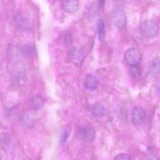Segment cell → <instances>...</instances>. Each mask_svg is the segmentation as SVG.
<instances>
[{"label":"cell","instance_id":"6da1fadb","mask_svg":"<svg viewBox=\"0 0 160 160\" xmlns=\"http://www.w3.org/2000/svg\"><path fill=\"white\" fill-rule=\"evenodd\" d=\"M141 28L143 34L148 38L155 36L158 34L159 30L158 27L156 23L150 19L145 21L141 25Z\"/></svg>","mask_w":160,"mask_h":160},{"label":"cell","instance_id":"7a4b0ae2","mask_svg":"<svg viewBox=\"0 0 160 160\" xmlns=\"http://www.w3.org/2000/svg\"><path fill=\"white\" fill-rule=\"evenodd\" d=\"M125 59L130 66L139 65L142 58L140 52L136 49L132 48L128 49L125 54Z\"/></svg>","mask_w":160,"mask_h":160},{"label":"cell","instance_id":"3957f363","mask_svg":"<svg viewBox=\"0 0 160 160\" xmlns=\"http://www.w3.org/2000/svg\"><path fill=\"white\" fill-rule=\"evenodd\" d=\"M25 52L24 49L21 47L12 46L10 47L8 50L7 56L11 61H18L24 56Z\"/></svg>","mask_w":160,"mask_h":160},{"label":"cell","instance_id":"277c9868","mask_svg":"<svg viewBox=\"0 0 160 160\" xmlns=\"http://www.w3.org/2000/svg\"><path fill=\"white\" fill-rule=\"evenodd\" d=\"M95 134V130L92 126L86 125L81 128L80 130V136L84 141L90 142L94 139Z\"/></svg>","mask_w":160,"mask_h":160},{"label":"cell","instance_id":"5b68a950","mask_svg":"<svg viewBox=\"0 0 160 160\" xmlns=\"http://www.w3.org/2000/svg\"><path fill=\"white\" fill-rule=\"evenodd\" d=\"M146 114L144 110L139 107L135 108L132 113V118L133 123L136 125H139L144 121Z\"/></svg>","mask_w":160,"mask_h":160},{"label":"cell","instance_id":"8992f818","mask_svg":"<svg viewBox=\"0 0 160 160\" xmlns=\"http://www.w3.org/2000/svg\"><path fill=\"white\" fill-rule=\"evenodd\" d=\"M98 79L94 75L89 74L85 77L84 80V85L87 89L90 90H94L98 88Z\"/></svg>","mask_w":160,"mask_h":160},{"label":"cell","instance_id":"52a82bcc","mask_svg":"<svg viewBox=\"0 0 160 160\" xmlns=\"http://www.w3.org/2000/svg\"><path fill=\"white\" fill-rule=\"evenodd\" d=\"M147 70L148 73L152 75L155 76L160 72V61L155 58L150 61L147 65Z\"/></svg>","mask_w":160,"mask_h":160},{"label":"cell","instance_id":"ba28073f","mask_svg":"<svg viewBox=\"0 0 160 160\" xmlns=\"http://www.w3.org/2000/svg\"><path fill=\"white\" fill-rule=\"evenodd\" d=\"M62 6L66 12L72 13L78 10L79 2L78 0H63Z\"/></svg>","mask_w":160,"mask_h":160},{"label":"cell","instance_id":"9c48e42d","mask_svg":"<svg viewBox=\"0 0 160 160\" xmlns=\"http://www.w3.org/2000/svg\"><path fill=\"white\" fill-rule=\"evenodd\" d=\"M91 110L92 115L96 118L102 117L106 113L105 109L103 106L99 103H96L92 105Z\"/></svg>","mask_w":160,"mask_h":160},{"label":"cell","instance_id":"30bf717a","mask_svg":"<svg viewBox=\"0 0 160 160\" xmlns=\"http://www.w3.org/2000/svg\"><path fill=\"white\" fill-rule=\"evenodd\" d=\"M1 147L3 150H7L11 144V140L10 134L8 132H3L0 135Z\"/></svg>","mask_w":160,"mask_h":160},{"label":"cell","instance_id":"8fae6325","mask_svg":"<svg viewBox=\"0 0 160 160\" xmlns=\"http://www.w3.org/2000/svg\"><path fill=\"white\" fill-rule=\"evenodd\" d=\"M31 102L32 108L34 110H37L42 107L44 101L41 97L36 96L31 99Z\"/></svg>","mask_w":160,"mask_h":160},{"label":"cell","instance_id":"7c38bea8","mask_svg":"<svg viewBox=\"0 0 160 160\" xmlns=\"http://www.w3.org/2000/svg\"><path fill=\"white\" fill-rule=\"evenodd\" d=\"M98 38L99 41H102L103 39L105 33V24L103 20L100 19L98 23Z\"/></svg>","mask_w":160,"mask_h":160},{"label":"cell","instance_id":"4fadbf2b","mask_svg":"<svg viewBox=\"0 0 160 160\" xmlns=\"http://www.w3.org/2000/svg\"><path fill=\"white\" fill-rule=\"evenodd\" d=\"M129 72L132 76L134 78H138L141 75L142 69L139 65L130 66Z\"/></svg>","mask_w":160,"mask_h":160},{"label":"cell","instance_id":"5bb4252c","mask_svg":"<svg viewBox=\"0 0 160 160\" xmlns=\"http://www.w3.org/2000/svg\"><path fill=\"white\" fill-rule=\"evenodd\" d=\"M115 160H130V157L127 154L121 153L118 155L115 159Z\"/></svg>","mask_w":160,"mask_h":160},{"label":"cell","instance_id":"9a60e30c","mask_svg":"<svg viewBox=\"0 0 160 160\" xmlns=\"http://www.w3.org/2000/svg\"><path fill=\"white\" fill-rule=\"evenodd\" d=\"M24 76L21 73H18L16 77H14L15 81L18 82H20V81L21 82H24L25 80Z\"/></svg>","mask_w":160,"mask_h":160},{"label":"cell","instance_id":"2e32d148","mask_svg":"<svg viewBox=\"0 0 160 160\" xmlns=\"http://www.w3.org/2000/svg\"><path fill=\"white\" fill-rule=\"evenodd\" d=\"M68 133L67 131L64 130L62 133L61 137V142L62 143H65L68 138Z\"/></svg>","mask_w":160,"mask_h":160},{"label":"cell","instance_id":"e0dca14e","mask_svg":"<svg viewBox=\"0 0 160 160\" xmlns=\"http://www.w3.org/2000/svg\"><path fill=\"white\" fill-rule=\"evenodd\" d=\"M105 0H97V4L98 7L100 8H103Z\"/></svg>","mask_w":160,"mask_h":160}]
</instances>
